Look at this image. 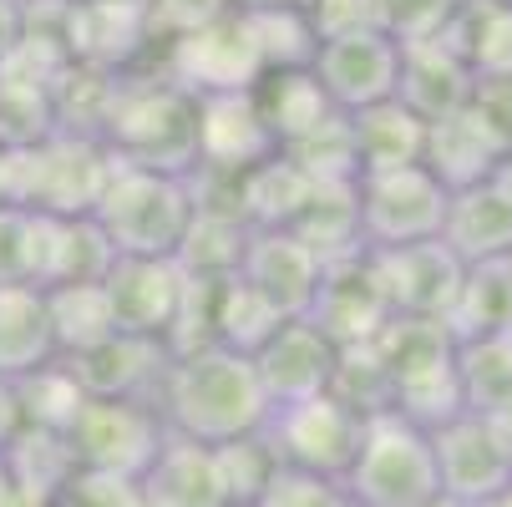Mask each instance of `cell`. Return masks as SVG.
Segmentation results:
<instances>
[{"label":"cell","instance_id":"6da1fadb","mask_svg":"<svg viewBox=\"0 0 512 507\" xmlns=\"http://www.w3.org/2000/svg\"><path fill=\"white\" fill-rule=\"evenodd\" d=\"M269 411L274 406L259 386L254 355H239L224 345L173 355L168 381L158 391L163 426L198 447H229L239 437H259L269 426Z\"/></svg>","mask_w":512,"mask_h":507},{"label":"cell","instance_id":"7a4b0ae2","mask_svg":"<svg viewBox=\"0 0 512 507\" xmlns=\"http://www.w3.org/2000/svg\"><path fill=\"white\" fill-rule=\"evenodd\" d=\"M102 148L127 168L193 178L198 173V97L168 82L158 66L122 71L107 127H102Z\"/></svg>","mask_w":512,"mask_h":507},{"label":"cell","instance_id":"3957f363","mask_svg":"<svg viewBox=\"0 0 512 507\" xmlns=\"http://www.w3.org/2000/svg\"><path fill=\"white\" fill-rule=\"evenodd\" d=\"M92 219L107 234L117 259H178V249L198 219L193 178L127 168L112 158V178L97 198Z\"/></svg>","mask_w":512,"mask_h":507},{"label":"cell","instance_id":"277c9868","mask_svg":"<svg viewBox=\"0 0 512 507\" xmlns=\"http://www.w3.org/2000/svg\"><path fill=\"white\" fill-rule=\"evenodd\" d=\"M112 178V153L97 137L56 132L41 148L0 153V203L46 219H92Z\"/></svg>","mask_w":512,"mask_h":507},{"label":"cell","instance_id":"5b68a950","mask_svg":"<svg viewBox=\"0 0 512 507\" xmlns=\"http://www.w3.org/2000/svg\"><path fill=\"white\" fill-rule=\"evenodd\" d=\"M391 381V411L416 421L421 431L447 426L467 411L462 376H457V340L431 320H391L376 335Z\"/></svg>","mask_w":512,"mask_h":507},{"label":"cell","instance_id":"8992f818","mask_svg":"<svg viewBox=\"0 0 512 507\" xmlns=\"http://www.w3.org/2000/svg\"><path fill=\"white\" fill-rule=\"evenodd\" d=\"M340 482L355 507H431L442 497L431 431H421L416 421H406L396 411L365 416L360 452Z\"/></svg>","mask_w":512,"mask_h":507},{"label":"cell","instance_id":"52a82bcc","mask_svg":"<svg viewBox=\"0 0 512 507\" xmlns=\"http://www.w3.org/2000/svg\"><path fill=\"white\" fill-rule=\"evenodd\" d=\"M355 203H360V239L371 254L411 249L442 239V219L452 193L436 183L421 163L396 168V173H371L355 178Z\"/></svg>","mask_w":512,"mask_h":507},{"label":"cell","instance_id":"ba28073f","mask_svg":"<svg viewBox=\"0 0 512 507\" xmlns=\"http://www.w3.org/2000/svg\"><path fill=\"white\" fill-rule=\"evenodd\" d=\"M163 442H168V426L153 401H87L66 431V447L82 472L122 477V482H142Z\"/></svg>","mask_w":512,"mask_h":507},{"label":"cell","instance_id":"9c48e42d","mask_svg":"<svg viewBox=\"0 0 512 507\" xmlns=\"http://www.w3.org/2000/svg\"><path fill=\"white\" fill-rule=\"evenodd\" d=\"M360 431H365V416L355 406H345L335 391H325V396H310L295 406H274L264 442L279 457V467L345 477L360 452Z\"/></svg>","mask_w":512,"mask_h":507},{"label":"cell","instance_id":"30bf717a","mask_svg":"<svg viewBox=\"0 0 512 507\" xmlns=\"http://www.w3.org/2000/svg\"><path fill=\"white\" fill-rule=\"evenodd\" d=\"M168 82H178L183 92L193 97H218V92H249L264 71H259V56H254V41H249V26L239 11L218 16L188 36H178L173 46L158 51L153 61Z\"/></svg>","mask_w":512,"mask_h":507},{"label":"cell","instance_id":"8fae6325","mask_svg":"<svg viewBox=\"0 0 512 507\" xmlns=\"http://www.w3.org/2000/svg\"><path fill=\"white\" fill-rule=\"evenodd\" d=\"M315 82L330 97L335 112L355 117L365 107H381L396 97L401 82V46L386 31H355L340 41H325L315 51Z\"/></svg>","mask_w":512,"mask_h":507},{"label":"cell","instance_id":"7c38bea8","mask_svg":"<svg viewBox=\"0 0 512 507\" xmlns=\"http://www.w3.org/2000/svg\"><path fill=\"white\" fill-rule=\"evenodd\" d=\"M102 289H107L117 335L168 345V335L183 315V300H188V274L178 269V259H117L107 269Z\"/></svg>","mask_w":512,"mask_h":507},{"label":"cell","instance_id":"4fadbf2b","mask_svg":"<svg viewBox=\"0 0 512 507\" xmlns=\"http://www.w3.org/2000/svg\"><path fill=\"white\" fill-rule=\"evenodd\" d=\"M371 269H376V284H381V295L391 305V320L442 325L452 300H457V289H462V264L452 259V249L442 239L391 249V254H371Z\"/></svg>","mask_w":512,"mask_h":507},{"label":"cell","instance_id":"5bb4252c","mask_svg":"<svg viewBox=\"0 0 512 507\" xmlns=\"http://www.w3.org/2000/svg\"><path fill=\"white\" fill-rule=\"evenodd\" d=\"M335 366H340V345L315 320H284L254 350V371H259L269 406H295V401L325 396L335 386Z\"/></svg>","mask_w":512,"mask_h":507},{"label":"cell","instance_id":"9a60e30c","mask_svg":"<svg viewBox=\"0 0 512 507\" xmlns=\"http://www.w3.org/2000/svg\"><path fill=\"white\" fill-rule=\"evenodd\" d=\"M431 452H436V482L442 497L457 507H482L502 487H512V457L497 447L487 421L477 411L452 416L447 426L431 431Z\"/></svg>","mask_w":512,"mask_h":507},{"label":"cell","instance_id":"2e32d148","mask_svg":"<svg viewBox=\"0 0 512 507\" xmlns=\"http://www.w3.org/2000/svg\"><path fill=\"white\" fill-rule=\"evenodd\" d=\"M320 259L295 229H249V249L239 259V279L279 315V320H305L320 289Z\"/></svg>","mask_w":512,"mask_h":507},{"label":"cell","instance_id":"e0dca14e","mask_svg":"<svg viewBox=\"0 0 512 507\" xmlns=\"http://www.w3.org/2000/svg\"><path fill=\"white\" fill-rule=\"evenodd\" d=\"M340 350L350 345H371L386 325H391V305L376 284V269H371V254H350V259H335L320 269V289H315V305L310 315Z\"/></svg>","mask_w":512,"mask_h":507},{"label":"cell","instance_id":"ac0fdd59","mask_svg":"<svg viewBox=\"0 0 512 507\" xmlns=\"http://www.w3.org/2000/svg\"><path fill=\"white\" fill-rule=\"evenodd\" d=\"M87 401H153L168 381L173 350L163 340H137V335H112L97 350L66 360Z\"/></svg>","mask_w":512,"mask_h":507},{"label":"cell","instance_id":"d6986e66","mask_svg":"<svg viewBox=\"0 0 512 507\" xmlns=\"http://www.w3.org/2000/svg\"><path fill=\"white\" fill-rule=\"evenodd\" d=\"M274 153V142L259 122L249 92H218L198 97V173L239 178Z\"/></svg>","mask_w":512,"mask_h":507},{"label":"cell","instance_id":"ffe728a7","mask_svg":"<svg viewBox=\"0 0 512 507\" xmlns=\"http://www.w3.org/2000/svg\"><path fill=\"white\" fill-rule=\"evenodd\" d=\"M472 82H477V71H472V66H467L442 36L401 46L396 102H401L406 112H416L426 127H431V122H442V117L467 112V102H472Z\"/></svg>","mask_w":512,"mask_h":507},{"label":"cell","instance_id":"44dd1931","mask_svg":"<svg viewBox=\"0 0 512 507\" xmlns=\"http://www.w3.org/2000/svg\"><path fill=\"white\" fill-rule=\"evenodd\" d=\"M117 264L107 234L97 219H46L36 213V289H61V284H102L107 269Z\"/></svg>","mask_w":512,"mask_h":507},{"label":"cell","instance_id":"7402d4cb","mask_svg":"<svg viewBox=\"0 0 512 507\" xmlns=\"http://www.w3.org/2000/svg\"><path fill=\"white\" fill-rule=\"evenodd\" d=\"M137 492H142V507H229L213 447L173 437V431H168V442L158 447L153 467L142 472Z\"/></svg>","mask_w":512,"mask_h":507},{"label":"cell","instance_id":"603a6c76","mask_svg":"<svg viewBox=\"0 0 512 507\" xmlns=\"http://www.w3.org/2000/svg\"><path fill=\"white\" fill-rule=\"evenodd\" d=\"M442 244L452 249L462 269L512 259V203L492 183L452 193L447 219H442Z\"/></svg>","mask_w":512,"mask_h":507},{"label":"cell","instance_id":"cb8c5ba5","mask_svg":"<svg viewBox=\"0 0 512 507\" xmlns=\"http://www.w3.org/2000/svg\"><path fill=\"white\" fill-rule=\"evenodd\" d=\"M56 335H51V310L46 289L36 284H0V381H26L41 366H51Z\"/></svg>","mask_w":512,"mask_h":507},{"label":"cell","instance_id":"d4e9b609","mask_svg":"<svg viewBox=\"0 0 512 507\" xmlns=\"http://www.w3.org/2000/svg\"><path fill=\"white\" fill-rule=\"evenodd\" d=\"M249 97L259 107V122L274 142V153L295 148V142H305L310 132H320L335 117L330 97L315 82V71H264L249 87Z\"/></svg>","mask_w":512,"mask_h":507},{"label":"cell","instance_id":"484cf974","mask_svg":"<svg viewBox=\"0 0 512 507\" xmlns=\"http://www.w3.org/2000/svg\"><path fill=\"white\" fill-rule=\"evenodd\" d=\"M350 122V153H355V178H371V173H396L421 163L426 148V122L416 112H406L396 97L381 107H365Z\"/></svg>","mask_w":512,"mask_h":507},{"label":"cell","instance_id":"4316f807","mask_svg":"<svg viewBox=\"0 0 512 507\" xmlns=\"http://www.w3.org/2000/svg\"><path fill=\"white\" fill-rule=\"evenodd\" d=\"M502 153L492 148V137L477 127L472 112H457V117H442L426 127V148H421V168L442 183L447 193H462V188H477L497 173Z\"/></svg>","mask_w":512,"mask_h":507},{"label":"cell","instance_id":"83f0119b","mask_svg":"<svg viewBox=\"0 0 512 507\" xmlns=\"http://www.w3.org/2000/svg\"><path fill=\"white\" fill-rule=\"evenodd\" d=\"M310 193H315V183L295 163L284 153H269L264 163H254L249 173L234 178V213L249 229H295Z\"/></svg>","mask_w":512,"mask_h":507},{"label":"cell","instance_id":"f1b7e54d","mask_svg":"<svg viewBox=\"0 0 512 507\" xmlns=\"http://www.w3.org/2000/svg\"><path fill=\"white\" fill-rule=\"evenodd\" d=\"M442 330L457 345L492 340V335H507L512 330V259L462 269V289H457V300H452Z\"/></svg>","mask_w":512,"mask_h":507},{"label":"cell","instance_id":"f546056e","mask_svg":"<svg viewBox=\"0 0 512 507\" xmlns=\"http://www.w3.org/2000/svg\"><path fill=\"white\" fill-rule=\"evenodd\" d=\"M0 462H6V477H11L16 497L41 502V507H51L71 487V477L82 472L77 457H71V447H66V437L36 431V426H21V437L0 452Z\"/></svg>","mask_w":512,"mask_h":507},{"label":"cell","instance_id":"4dcf8cb0","mask_svg":"<svg viewBox=\"0 0 512 507\" xmlns=\"http://www.w3.org/2000/svg\"><path fill=\"white\" fill-rule=\"evenodd\" d=\"M442 41L477 77L512 71V6H502V0H457Z\"/></svg>","mask_w":512,"mask_h":507},{"label":"cell","instance_id":"1f68e13d","mask_svg":"<svg viewBox=\"0 0 512 507\" xmlns=\"http://www.w3.org/2000/svg\"><path fill=\"white\" fill-rule=\"evenodd\" d=\"M295 234L310 244V254L320 264L365 254L360 239V203H355V183H315L305 213L295 219Z\"/></svg>","mask_w":512,"mask_h":507},{"label":"cell","instance_id":"d6a6232c","mask_svg":"<svg viewBox=\"0 0 512 507\" xmlns=\"http://www.w3.org/2000/svg\"><path fill=\"white\" fill-rule=\"evenodd\" d=\"M46 310H51V335H56V355L77 360L87 350H97L102 340L117 335L112 305L102 284H61L46 289Z\"/></svg>","mask_w":512,"mask_h":507},{"label":"cell","instance_id":"836d02e7","mask_svg":"<svg viewBox=\"0 0 512 507\" xmlns=\"http://www.w3.org/2000/svg\"><path fill=\"white\" fill-rule=\"evenodd\" d=\"M279 325H284V320L254 295L239 274L213 284V295H208V340H213V345L239 350V355H254Z\"/></svg>","mask_w":512,"mask_h":507},{"label":"cell","instance_id":"e575fe53","mask_svg":"<svg viewBox=\"0 0 512 507\" xmlns=\"http://www.w3.org/2000/svg\"><path fill=\"white\" fill-rule=\"evenodd\" d=\"M46 137H56L51 87L26 77V71H16V66H0V153L41 148Z\"/></svg>","mask_w":512,"mask_h":507},{"label":"cell","instance_id":"d590c367","mask_svg":"<svg viewBox=\"0 0 512 507\" xmlns=\"http://www.w3.org/2000/svg\"><path fill=\"white\" fill-rule=\"evenodd\" d=\"M259 56V71H310L320 36L305 21V6H284V11H239Z\"/></svg>","mask_w":512,"mask_h":507},{"label":"cell","instance_id":"8d00e7d4","mask_svg":"<svg viewBox=\"0 0 512 507\" xmlns=\"http://www.w3.org/2000/svg\"><path fill=\"white\" fill-rule=\"evenodd\" d=\"M244 249H249V224L229 219V213H203L198 208V219H193V229H188V239L178 249V269L188 279L218 284V279H234L239 274Z\"/></svg>","mask_w":512,"mask_h":507},{"label":"cell","instance_id":"74e56055","mask_svg":"<svg viewBox=\"0 0 512 507\" xmlns=\"http://www.w3.org/2000/svg\"><path fill=\"white\" fill-rule=\"evenodd\" d=\"M16 401H21V421L26 426L66 437L71 421H77L82 406H87V391L77 386V376H71L66 360H51V366H41L36 376L16 381Z\"/></svg>","mask_w":512,"mask_h":507},{"label":"cell","instance_id":"f35d334b","mask_svg":"<svg viewBox=\"0 0 512 507\" xmlns=\"http://www.w3.org/2000/svg\"><path fill=\"white\" fill-rule=\"evenodd\" d=\"M457 376H462V401L467 411H492L497 401L512 396V340L492 335V340H467L457 345Z\"/></svg>","mask_w":512,"mask_h":507},{"label":"cell","instance_id":"ab89813d","mask_svg":"<svg viewBox=\"0 0 512 507\" xmlns=\"http://www.w3.org/2000/svg\"><path fill=\"white\" fill-rule=\"evenodd\" d=\"M213 457H218V477H224L229 507H254L264 497L274 467H279V457L264 442V431H259V437H239L229 447H213Z\"/></svg>","mask_w":512,"mask_h":507},{"label":"cell","instance_id":"60d3db41","mask_svg":"<svg viewBox=\"0 0 512 507\" xmlns=\"http://www.w3.org/2000/svg\"><path fill=\"white\" fill-rule=\"evenodd\" d=\"M452 11H457V0H376V26L396 46H411V41L442 36Z\"/></svg>","mask_w":512,"mask_h":507},{"label":"cell","instance_id":"b9f144b4","mask_svg":"<svg viewBox=\"0 0 512 507\" xmlns=\"http://www.w3.org/2000/svg\"><path fill=\"white\" fill-rule=\"evenodd\" d=\"M254 507H355L340 477L300 472V467H274L264 497Z\"/></svg>","mask_w":512,"mask_h":507},{"label":"cell","instance_id":"7bdbcfd3","mask_svg":"<svg viewBox=\"0 0 512 507\" xmlns=\"http://www.w3.org/2000/svg\"><path fill=\"white\" fill-rule=\"evenodd\" d=\"M234 6L229 0H148V41H153V61L163 46H173L178 36L218 21V16H229Z\"/></svg>","mask_w":512,"mask_h":507},{"label":"cell","instance_id":"ee69618b","mask_svg":"<svg viewBox=\"0 0 512 507\" xmlns=\"http://www.w3.org/2000/svg\"><path fill=\"white\" fill-rule=\"evenodd\" d=\"M467 112H472L477 127L492 137V148H497L502 158H512V71H497V77H477V82H472Z\"/></svg>","mask_w":512,"mask_h":507},{"label":"cell","instance_id":"f6af8a7d","mask_svg":"<svg viewBox=\"0 0 512 507\" xmlns=\"http://www.w3.org/2000/svg\"><path fill=\"white\" fill-rule=\"evenodd\" d=\"M36 269V213L0 203V284H31Z\"/></svg>","mask_w":512,"mask_h":507},{"label":"cell","instance_id":"bcb514c9","mask_svg":"<svg viewBox=\"0 0 512 507\" xmlns=\"http://www.w3.org/2000/svg\"><path fill=\"white\" fill-rule=\"evenodd\" d=\"M305 21L325 41L355 36V31H381L376 26V0H305Z\"/></svg>","mask_w":512,"mask_h":507},{"label":"cell","instance_id":"7dc6e473","mask_svg":"<svg viewBox=\"0 0 512 507\" xmlns=\"http://www.w3.org/2000/svg\"><path fill=\"white\" fill-rule=\"evenodd\" d=\"M21 31H26V0H0V61L16 51Z\"/></svg>","mask_w":512,"mask_h":507},{"label":"cell","instance_id":"c3c4849f","mask_svg":"<svg viewBox=\"0 0 512 507\" xmlns=\"http://www.w3.org/2000/svg\"><path fill=\"white\" fill-rule=\"evenodd\" d=\"M21 401H16V386L11 381H0V452H6L16 437H21Z\"/></svg>","mask_w":512,"mask_h":507},{"label":"cell","instance_id":"681fc988","mask_svg":"<svg viewBox=\"0 0 512 507\" xmlns=\"http://www.w3.org/2000/svg\"><path fill=\"white\" fill-rule=\"evenodd\" d=\"M482 421H487V431L497 437V447L512 457V396H507V401H497L492 411H482Z\"/></svg>","mask_w":512,"mask_h":507},{"label":"cell","instance_id":"f907efd6","mask_svg":"<svg viewBox=\"0 0 512 507\" xmlns=\"http://www.w3.org/2000/svg\"><path fill=\"white\" fill-rule=\"evenodd\" d=\"M234 11H284V6H305V0H229Z\"/></svg>","mask_w":512,"mask_h":507},{"label":"cell","instance_id":"816d5d0a","mask_svg":"<svg viewBox=\"0 0 512 507\" xmlns=\"http://www.w3.org/2000/svg\"><path fill=\"white\" fill-rule=\"evenodd\" d=\"M487 183H492V188H497V193L512 203V158H502V163H497V173H492Z\"/></svg>","mask_w":512,"mask_h":507},{"label":"cell","instance_id":"f5cc1de1","mask_svg":"<svg viewBox=\"0 0 512 507\" xmlns=\"http://www.w3.org/2000/svg\"><path fill=\"white\" fill-rule=\"evenodd\" d=\"M0 507H16V487L6 477V462H0Z\"/></svg>","mask_w":512,"mask_h":507},{"label":"cell","instance_id":"db71d44e","mask_svg":"<svg viewBox=\"0 0 512 507\" xmlns=\"http://www.w3.org/2000/svg\"><path fill=\"white\" fill-rule=\"evenodd\" d=\"M482 507H512V487H502V492H497V497H487Z\"/></svg>","mask_w":512,"mask_h":507},{"label":"cell","instance_id":"11a10c76","mask_svg":"<svg viewBox=\"0 0 512 507\" xmlns=\"http://www.w3.org/2000/svg\"><path fill=\"white\" fill-rule=\"evenodd\" d=\"M431 507H457V502H447V497H436V502H431Z\"/></svg>","mask_w":512,"mask_h":507},{"label":"cell","instance_id":"9f6ffc18","mask_svg":"<svg viewBox=\"0 0 512 507\" xmlns=\"http://www.w3.org/2000/svg\"><path fill=\"white\" fill-rule=\"evenodd\" d=\"M502 6H512V0H502Z\"/></svg>","mask_w":512,"mask_h":507},{"label":"cell","instance_id":"6f0895ef","mask_svg":"<svg viewBox=\"0 0 512 507\" xmlns=\"http://www.w3.org/2000/svg\"><path fill=\"white\" fill-rule=\"evenodd\" d=\"M507 340H512V330H507Z\"/></svg>","mask_w":512,"mask_h":507}]
</instances>
